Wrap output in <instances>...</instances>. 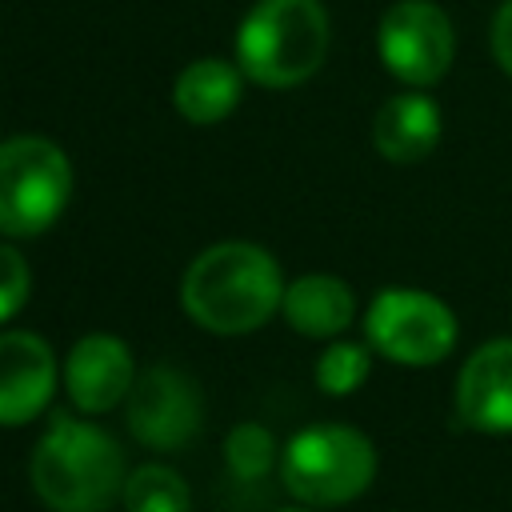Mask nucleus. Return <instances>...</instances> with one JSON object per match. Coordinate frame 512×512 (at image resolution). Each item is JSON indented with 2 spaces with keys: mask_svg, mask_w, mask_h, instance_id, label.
<instances>
[{
  "mask_svg": "<svg viewBox=\"0 0 512 512\" xmlns=\"http://www.w3.org/2000/svg\"><path fill=\"white\" fill-rule=\"evenodd\" d=\"M284 276L272 252L248 240H224L204 248L180 280V308L192 324L216 336H244L280 312Z\"/></svg>",
  "mask_w": 512,
  "mask_h": 512,
  "instance_id": "obj_1",
  "label": "nucleus"
},
{
  "mask_svg": "<svg viewBox=\"0 0 512 512\" xmlns=\"http://www.w3.org/2000/svg\"><path fill=\"white\" fill-rule=\"evenodd\" d=\"M28 480L52 512H108L124 496L120 444L76 416H52L28 460Z\"/></svg>",
  "mask_w": 512,
  "mask_h": 512,
  "instance_id": "obj_2",
  "label": "nucleus"
},
{
  "mask_svg": "<svg viewBox=\"0 0 512 512\" xmlns=\"http://www.w3.org/2000/svg\"><path fill=\"white\" fill-rule=\"evenodd\" d=\"M328 36L320 0H260L236 32V64L260 88H296L320 72Z\"/></svg>",
  "mask_w": 512,
  "mask_h": 512,
  "instance_id": "obj_3",
  "label": "nucleus"
},
{
  "mask_svg": "<svg viewBox=\"0 0 512 512\" xmlns=\"http://www.w3.org/2000/svg\"><path fill=\"white\" fill-rule=\"evenodd\" d=\"M376 476V448L352 424H308L300 428L284 456L280 480L304 504H348L356 500Z\"/></svg>",
  "mask_w": 512,
  "mask_h": 512,
  "instance_id": "obj_4",
  "label": "nucleus"
},
{
  "mask_svg": "<svg viewBox=\"0 0 512 512\" xmlns=\"http://www.w3.org/2000/svg\"><path fill=\"white\" fill-rule=\"evenodd\" d=\"M72 196V164L44 136L0 140V236L48 232Z\"/></svg>",
  "mask_w": 512,
  "mask_h": 512,
  "instance_id": "obj_5",
  "label": "nucleus"
},
{
  "mask_svg": "<svg viewBox=\"0 0 512 512\" xmlns=\"http://www.w3.org/2000/svg\"><path fill=\"white\" fill-rule=\"evenodd\" d=\"M364 336L384 360L428 368V364H440L456 348V316L432 292L384 288L368 304Z\"/></svg>",
  "mask_w": 512,
  "mask_h": 512,
  "instance_id": "obj_6",
  "label": "nucleus"
},
{
  "mask_svg": "<svg viewBox=\"0 0 512 512\" xmlns=\"http://www.w3.org/2000/svg\"><path fill=\"white\" fill-rule=\"evenodd\" d=\"M376 52L400 84L428 88L452 68L456 32H452V20L440 4H432V0H396L380 16Z\"/></svg>",
  "mask_w": 512,
  "mask_h": 512,
  "instance_id": "obj_7",
  "label": "nucleus"
},
{
  "mask_svg": "<svg viewBox=\"0 0 512 512\" xmlns=\"http://www.w3.org/2000/svg\"><path fill=\"white\" fill-rule=\"evenodd\" d=\"M204 424V396L200 384L172 368L152 364L144 376H136L128 392V432L156 452H176L188 440H196Z\"/></svg>",
  "mask_w": 512,
  "mask_h": 512,
  "instance_id": "obj_8",
  "label": "nucleus"
},
{
  "mask_svg": "<svg viewBox=\"0 0 512 512\" xmlns=\"http://www.w3.org/2000/svg\"><path fill=\"white\" fill-rule=\"evenodd\" d=\"M56 352L36 332H0V424L36 420L56 392Z\"/></svg>",
  "mask_w": 512,
  "mask_h": 512,
  "instance_id": "obj_9",
  "label": "nucleus"
},
{
  "mask_svg": "<svg viewBox=\"0 0 512 512\" xmlns=\"http://www.w3.org/2000/svg\"><path fill=\"white\" fill-rule=\"evenodd\" d=\"M132 384H136V364L120 336L88 332L72 344V352L64 360V388L80 412H88V416L112 412L120 400H128Z\"/></svg>",
  "mask_w": 512,
  "mask_h": 512,
  "instance_id": "obj_10",
  "label": "nucleus"
},
{
  "mask_svg": "<svg viewBox=\"0 0 512 512\" xmlns=\"http://www.w3.org/2000/svg\"><path fill=\"white\" fill-rule=\"evenodd\" d=\"M456 416L472 432H512V336L484 340L456 376Z\"/></svg>",
  "mask_w": 512,
  "mask_h": 512,
  "instance_id": "obj_11",
  "label": "nucleus"
},
{
  "mask_svg": "<svg viewBox=\"0 0 512 512\" xmlns=\"http://www.w3.org/2000/svg\"><path fill=\"white\" fill-rule=\"evenodd\" d=\"M440 104L420 88L388 96L372 116V144L388 164H420L440 144Z\"/></svg>",
  "mask_w": 512,
  "mask_h": 512,
  "instance_id": "obj_12",
  "label": "nucleus"
},
{
  "mask_svg": "<svg viewBox=\"0 0 512 512\" xmlns=\"http://www.w3.org/2000/svg\"><path fill=\"white\" fill-rule=\"evenodd\" d=\"M280 312H284V320H288L300 336L328 340V336H340V332L352 324V316H356V296H352V288H348L340 276L308 272V276H296V280L284 288Z\"/></svg>",
  "mask_w": 512,
  "mask_h": 512,
  "instance_id": "obj_13",
  "label": "nucleus"
},
{
  "mask_svg": "<svg viewBox=\"0 0 512 512\" xmlns=\"http://www.w3.org/2000/svg\"><path fill=\"white\" fill-rule=\"evenodd\" d=\"M240 92H244V72L232 60L200 56L180 68L172 84V104L188 124H220L240 104Z\"/></svg>",
  "mask_w": 512,
  "mask_h": 512,
  "instance_id": "obj_14",
  "label": "nucleus"
},
{
  "mask_svg": "<svg viewBox=\"0 0 512 512\" xmlns=\"http://www.w3.org/2000/svg\"><path fill=\"white\" fill-rule=\"evenodd\" d=\"M120 500L128 512H192V492H188L184 476L164 464L132 468Z\"/></svg>",
  "mask_w": 512,
  "mask_h": 512,
  "instance_id": "obj_15",
  "label": "nucleus"
},
{
  "mask_svg": "<svg viewBox=\"0 0 512 512\" xmlns=\"http://www.w3.org/2000/svg\"><path fill=\"white\" fill-rule=\"evenodd\" d=\"M368 372H372V356H368L364 344H352V340L328 344V348L320 352V360H316V384H320V392H328V396H348V392H356V388L368 380Z\"/></svg>",
  "mask_w": 512,
  "mask_h": 512,
  "instance_id": "obj_16",
  "label": "nucleus"
},
{
  "mask_svg": "<svg viewBox=\"0 0 512 512\" xmlns=\"http://www.w3.org/2000/svg\"><path fill=\"white\" fill-rule=\"evenodd\" d=\"M224 460H228V468H232L240 480H260V476L276 464V440H272V432H268L264 424L244 420V424H236V428L228 432V440H224Z\"/></svg>",
  "mask_w": 512,
  "mask_h": 512,
  "instance_id": "obj_17",
  "label": "nucleus"
},
{
  "mask_svg": "<svg viewBox=\"0 0 512 512\" xmlns=\"http://www.w3.org/2000/svg\"><path fill=\"white\" fill-rule=\"evenodd\" d=\"M32 296V268L20 248L0 240V324L12 320Z\"/></svg>",
  "mask_w": 512,
  "mask_h": 512,
  "instance_id": "obj_18",
  "label": "nucleus"
},
{
  "mask_svg": "<svg viewBox=\"0 0 512 512\" xmlns=\"http://www.w3.org/2000/svg\"><path fill=\"white\" fill-rule=\"evenodd\" d=\"M488 44H492V56L496 64L512 76V0H504L492 16V28H488Z\"/></svg>",
  "mask_w": 512,
  "mask_h": 512,
  "instance_id": "obj_19",
  "label": "nucleus"
},
{
  "mask_svg": "<svg viewBox=\"0 0 512 512\" xmlns=\"http://www.w3.org/2000/svg\"><path fill=\"white\" fill-rule=\"evenodd\" d=\"M280 512H308V508H280Z\"/></svg>",
  "mask_w": 512,
  "mask_h": 512,
  "instance_id": "obj_20",
  "label": "nucleus"
}]
</instances>
